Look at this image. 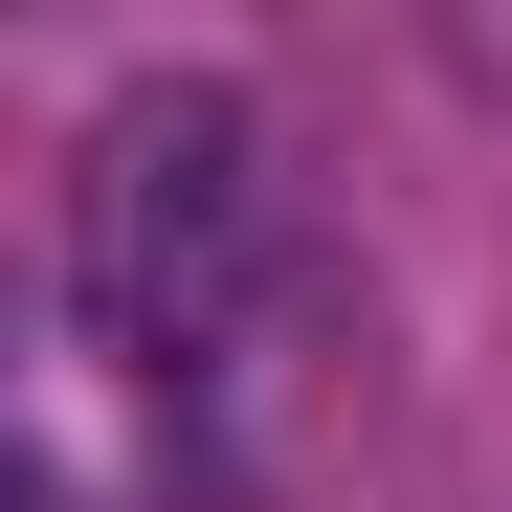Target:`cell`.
Masks as SVG:
<instances>
[{
    "instance_id": "cell-2",
    "label": "cell",
    "mask_w": 512,
    "mask_h": 512,
    "mask_svg": "<svg viewBox=\"0 0 512 512\" xmlns=\"http://www.w3.org/2000/svg\"><path fill=\"white\" fill-rule=\"evenodd\" d=\"M0 512H90V490H67V468H45V446H23V468H0Z\"/></svg>"
},
{
    "instance_id": "cell-1",
    "label": "cell",
    "mask_w": 512,
    "mask_h": 512,
    "mask_svg": "<svg viewBox=\"0 0 512 512\" xmlns=\"http://www.w3.org/2000/svg\"><path fill=\"white\" fill-rule=\"evenodd\" d=\"M67 290H90L112 357L201 379L245 290H268V112L201 90V67H134V90L67 134Z\"/></svg>"
}]
</instances>
